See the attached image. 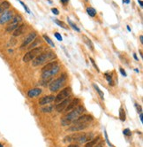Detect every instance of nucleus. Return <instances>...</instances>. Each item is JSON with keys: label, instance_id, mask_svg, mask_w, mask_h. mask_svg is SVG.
Segmentation results:
<instances>
[{"label": "nucleus", "instance_id": "nucleus-1", "mask_svg": "<svg viewBox=\"0 0 143 147\" xmlns=\"http://www.w3.org/2000/svg\"><path fill=\"white\" fill-rule=\"evenodd\" d=\"M85 112V108L82 105H79V106L75 107L73 110L70 111V113H68L65 115V118H63L61 120V124L63 126H69L71 123H73V121L74 120H76L80 115H81Z\"/></svg>", "mask_w": 143, "mask_h": 147}, {"label": "nucleus", "instance_id": "nucleus-2", "mask_svg": "<svg viewBox=\"0 0 143 147\" xmlns=\"http://www.w3.org/2000/svg\"><path fill=\"white\" fill-rule=\"evenodd\" d=\"M55 58H57V55L53 51H51V50H49V51H46V52L40 53L36 58L33 59L32 66L34 67H40L42 65L45 64L47 62H50V61L53 60Z\"/></svg>", "mask_w": 143, "mask_h": 147}, {"label": "nucleus", "instance_id": "nucleus-3", "mask_svg": "<svg viewBox=\"0 0 143 147\" xmlns=\"http://www.w3.org/2000/svg\"><path fill=\"white\" fill-rule=\"evenodd\" d=\"M67 78H68V76H67L66 73H63L59 77H57V78L55 79V80L51 81V83H50V86H49L50 91H51V92H56V91H59V90L65 84Z\"/></svg>", "mask_w": 143, "mask_h": 147}, {"label": "nucleus", "instance_id": "nucleus-4", "mask_svg": "<svg viewBox=\"0 0 143 147\" xmlns=\"http://www.w3.org/2000/svg\"><path fill=\"white\" fill-rule=\"evenodd\" d=\"M42 47H36V48H34L32 50H30L23 56L22 58L23 62H29V61L33 60L34 58H35L40 54V52H42Z\"/></svg>", "mask_w": 143, "mask_h": 147}, {"label": "nucleus", "instance_id": "nucleus-5", "mask_svg": "<svg viewBox=\"0 0 143 147\" xmlns=\"http://www.w3.org/2000/svg\"><path fill=\"white\" fill-rule=\"evenodd\" d=\"M71 94H72V89H71V87H69V86L65 87V88H64L63 90H61V91H59L58 94L55 97L54 102L58 104V103H60L61 101H63L64 99L70 97Z\"/></svg>", "mask_w": 143, "mask_h": 147}, {"label": "nucleus", "instance_id": "nucleus-6", "mask_svg": "<svg viewBox=\"0 0 143 147\" xmlns=\"http://www.w3.org/2000/svg\"><path fill=\"white\" fill-rule=\"evenodd\" d=\"M59 71H60V65L57 64L56 66L51 67V69H49V70L44 71V72L42 73V80H47V79L52 78V77L54 76V75H56Z\"/></svg>", "mask_w": 143, "mask_h": 147}, {"label": "nucleus", "instance_id": "nucleus-7", "mask_svg": "<svg viewBox=\"0 0 143 147\" xmlns=\"http://www.w3.org/2000/svg\"><path fill=\"white\" fill-rule=\"evenodd\" d=\"M36 37H37V33L35 32V31H33V32L29 33V34L25 37V39L23 40L22 44H21L20 48L21 49V50H22V49H25L26 47H28V45H30L31 43L36 38Z\"/></svg>", "mask_w": 143, "mask_h": 147}, {"label": "nucleus", "instance_id": "nucleus-8", "mask_svg": "<svg viewBox=\"0 0 143 147\" xmlns=\"http://www.w3.org/2000/svg\"><path fill=\"white\" fill-rule=\"evenodd\" d=\"M13 15V11L12 10H7L3 12V13H1L0 14V25H4L5 23L9 22V21H11Z\"/></svg>", "mask_w": 143, "mask_h": 147}, {"label": "nucleus", "instance_id": "nucleus-9", "mask_svg": "<svg viewBox=\"0 0 143 147\" xmlns=\"http://www.w3.org/2000/svg\"><path fill=\"white\" fill-rule=\"evenodd\" d=\"M94 121V118H93L92 115L90 114H81L77 118L76 120L73 121V124H76V123H89L91 121Z\"/></svg>", "mask_w": 143, "mask_h": 147}, {"label": "nucleus", "instance_id": "nucleus-10", "mask_svg": "<svg viewBox=\"0 0 143 147\" xmlns=\"http://www.w3.org/2000/svg\"><path fill=\"white\" fill-rule=\"evenodd\" d=\"M87 127H88L87 123H76V124H73L72 126H70V127H68L67 131H70V132H78V131L84 130Z\"/></svg>", "mask_w": 143, "mask_h": 147}, {"label": "nucleus", "instance_id": "nucleus-11", "mask_svg": "<svg viewBox=\"0 0 143 147\" xmlns=\"http://www.w3.org/2000/svg\"><path fill=\"white\" fill-rule=\"evenodd\" d=\"M71 98H67L64 99L63 101H61L60 103H58L57 105L55 106V109H56L57 112H58V113H62V112L65 111V109L66 108V106L68 105V104L71 102Z\"/></svg>", "mask_w": 143, "mask_h": 147}, {"label": "nucleus", "instance_id": "nucleus-12", "mask_svg": "<svg viewBox=\"0 0 143 147\" xmlns=\"http://www.w3.org/2000/svg\"><path fill=\"white\" fill-rule=\"evenodd\" d=\"M55 101V96L54 95H47V96H44L40 98L39 100V105L43 106V105H46L51 104V103L54 102Z\"/></svg>", "mask_w": 143, "mask_h": 147}, {"label": "nucleus", "instance_id": "nucleus-13", "mask_svg": "<svg viewBox=\"0 0 143 147\" xmlns=\"http://www.w3.org/2000/svg\"><path fill=\"white\" fill-rule=\"evenodd\" d=\"M27 30V26L26 24H20V26L15 29V30L12 32V36L14 37H16V36H20L25 33Z\"/></svg>", "mask_w": 143, "mask_h": 147}, {"label": "nucleus", "instance_id": "nucleus-14", "mask_svg": "<svg viewBox=\"0 0 143 147\" xmlns=\"http://www.w3.org/2000/svg\"><path fill=\"white\" fill-rule=\"evenodd\" d=\"M80 101L81 100L79 98H74V99H73V100H71V102L68 104V105L66 106V108L65 109L64 112H70V111H72V110H73L75 107L78 106Z\"/></svg>", "mask_w": 143, "mask_h": 147}, {"label": "nucleus", "instance_id": "nucleus-15", "mask_svg": "<svg viewBox=\"0 0 143 147\" xmlns=\"http://www.w3.org/2000/svg\"><path fill=\"white\" fill-rule=\"evenodd\" d=\"M42 91L41 88H34V89H31L28 91V96L29 98H35L42 94Z\"/></svg>", "mask_w": 143, "mask_h": 147}, {"label": "nucleus", "instance_id": "nucleus-16", "mask_svg": "<svg viewBox=\"0 0 143 147\" xmlns=\"http://www.w3.org/2000/svg\"><path fill=\"white\" fill-rule=\"evenodd\" d=\"M19 26H20V23L18 22H10L8 24V26L6 27L5 31L7 33H12Z\"/></svg>", "mask_w": 143, "mask_h": 147}, {"label": "nucleus", "instance_id": "nucleus-17", "mask_svg": "<svg viewBox=\"0 0 143 147\" xmlns=\"http://www.w3.org/2000/svg\"><path fill=\"white\" fill-rule=\"evenodd\" d=\"M10 7H11V4L8 1H6V0L3 1L2 3H0V14L3 13L4 12H5V11H7Z\"/></svg>", "mask_w": 143, "mask_h": 147}, {"label": "nucleus", "instance_id": "nucleus-18", "mask_svg": "<svg viewBox=\"0 0 143 147\" xmlns=\"http://www.w3.org/2000/svg\"><path fill=\"white\" fill-rule=\"evenodd\" d=\"M41 43H42V40H41L39 37H36V38L34 39V40L31 43L30 45H29V46H28V49L30 50L34 48H36V47H38V45H40Z\"/></svg>", "mask_w": 143, "mask_h": 147}, {"label": "nucleus", "instance_id": "nucleus-19", "mask_svg": "<svg viewBox=\"0 0 143 147\" xmlns=\"http://www.w3.org/2000/svg\"><path fill=\"white\" fill-rule=\"evenodd\" d=\"M82 39H83V41H84L85 44L87 45V47H88L91 50H94V44H93L92 41H91L87 36H85V35H83L82 36Z\"/></svg>", "mask_w": 143, "mask_h": 147}, {"label": "nucleus", "instance_id": "nucleus-20", "mask_svg": "<svg viewBox=\"0 0 143 147\" xmlns=\"http://www.w3.org/2000/svg\"><path fill=\"white\" fill-rule=\"evenodd\" d=\"M57 64H58V62H57V60H55V61H51V62L47 63V64L45 65L44 67H43L42 68V72H44V71L49 70V69H51V67H53L54 66H56Z\"/></svg>", "mask_w": 143, "mask_h": 147}, {"label": "nucleus", "instance_id": "nucleus-21", "mask_svg": "<svg viewBox=\"0 0 143 147\" xmlns=\"http://www.w3.org/2000/svg\"><path fill=\"white\" fill-rule=\"evenodd\" d=\"M99 140H100V136H98L96 138H94V139H92V140H90V141L87 142L84 147H94L97 143H98Z\"/></svg>", "mask_w": 143, "mask_h": 147}, {"label": "nucleus", "instance_id": "nucleus-22", "mask_svg": "<svg viewBox=\"0 0 143 147\" xmlns=\"http://www.w3.org/2000/svg\"><path fill=\"white\" fill-rule=\"evenodd\" d=\"M10 22L21 23V22H22V17L20 16V14H16V15H13V17H12V19L11 20Z\"/></svg>", "mask_w": 143, "mask_h": 147}, {"label": "nucleus", "instance_id": "nucleus-23", "mask_svg": "<svg viewBox=\"0 0 143 147\" xmlns=\"http://www.w3.org/2000/svg\"><path fill=\"white\" fill-rule=\"evenodd\" d=\"M67 21H68V24H69V26L71 27V28H73V29H74L75 31H77V32H81V29L77 27V25L76 24H74V23L71 20V19H69V18H67Z\"/></svg>", "mask_w": 143, "mask_h": 147}, {"label": "nucleus", "instance_id": "nucleus-24", "mask_svg": "<svg viewBox=\"0 0 143 147\" xmlns=\"http://www.w3.org/2000/svg\"><path fill=\"white\" fill-rule=\"evenodd\" d=\"M54 21H55V23L57 25V26L61 27L62 28H65V29H69V27L67 26V24H65L64 21H61V20H55Z\"/></svg>", "mask_w": 143, "mask_h": 147}, {"label": "nucleus", "instance_id": "nucleus-25", "mask_svg": "<svg viewBox=\"0 0 143 147\" xmlns=\"http://www.w3.org/2000/svg\"><path fill=\"white\" fill-rule=\"evenodd\" d=\"M87 12L90 17H95L96 15V10L93 7H87Z\"/></svg>", "mask_w": 143, "mask_h": 147}, {"label": "nucleus", "instance_id": "nucleus-26", "mask_svg": "<svg viewBox=\"0 0 143 147\" xmlns=\"http://www.w3.org/2000/svg\"><path fill=\"white\" fill-rule=\"evenodd\" d=\"M54 109H55L54 105H49V106H46V107H42L41 110H42V113H51V112H52Z\"/></svg>", "mask_w": 143, "mask_h": 147}, {"label": "nucleus", "instance_id": "nucleus-27", "mask_svg": "<svg viewBox=\"0 0 143 147\" xmlns=\"http://www.w3.org/2000/svg\"><path fill=\"white\" fill-rule=\"evenodd\" d=\"M119 119L121 120V121H125V119H126V116H125V110H124L123 107H121L120 110H119Z\"/></svg>", "mask_w": 143, "mask_h": 147}, {"label": "nucleus", "instance_id": "nucleus-28", "mask_svg": "<svg viewBox=\"0 0 143 147\" xmlns=\"http://www.w3.org/2000/svg\"><path fill=\"white\" fill-rule=\"evenodd\" d=\"M93 87H94V88H95V91H97V93H98V95H99V96H100V98H101L103 100V99H104V96H103V95H104V94H103V91H102L101 90L99 89V87L97 86V85L95 84V83H94V84H93Z\"/></svg>", "mask_w": 143, "mask_h": 147}, {"label": "nucleus", "instance_id": "nucleus-29", "mask_svg": "<svg viewBox=\"0 0 143 147\" xmlns=\"http://www.w3.org/2000/svg\"><path fill=\"white\" fill-rule=\"evenodd\" d=\"M42 37L44 38V40L47 42V44H49V45H51V47H55V44L52 42V40H51V39L50 38V37H49L47 35H43V36H42Z\"/></svg>", "mask_w": 143, "mask_h": 147}, {"label": "nucleus", "instance_id": "nucleus-30", "mask_svg": "<svg viewBox=\"0 0 143 147\" xmlns=\"http://www.w3.org/2000/svg\"><path fill=\"white\" fill-rule=\"evenodd\" d=\"M16 44H17L16 38H15L14 36L11 37L10 40H9V43H8V45H9V46H14V45H16Z\"/></svg>", "mask_w": 143, "mask_h": 147}, {"label": "nucleus", "instance_id": "nucleus-31", "mask_svg": "<svg viewBox=\"0 0 143 147\" xmlns=\"http://www.w3.org/2000/svg\"><path fill=\"white\" fill-rule=\"evenodd\" d=\"M105 76H106V79H107V81H108V83H109L111 85H113V79H112V77H111V75L106 73V74H105Z\"/></svg>", "mask_w": 143, "mask_h": 147}, {"label": "nucleus", "instance_id": "nucleus-32", "mask_svg": "<svg viewBox=\"0 0 143 147\" xmlns=\"http://www.w3.org/2000/svg\"><path fill=\"white\" fill-rule=\"evenodd\" d=\"M89 59H90V61H91V63L93 64V66H94V67H95V69L97 70V72H100V70H99V68H98V67H97V65L95 64V60L93 59L92 58H89Z\"/></svg>", "mask_w": 143, "mask_h": 147}, {"label": "nucleus", "instance_id": "nucleus-33", "mask_svg": "<svg viewBox=\"0 0 143 147\" xmlns=\"http://www.w3.org/2000/svg\"><path fill=\"white\" fill-rule=\"evenodd\" d=\"M54 36H55V37H56L58 41H62L63 40V38H62V36H61L59 33H57V32H56V33H54Z\"/></svg>", "mask_w": 143, "mask_h": 147}, {"label": "nucleus", "instance_id": "nucleus-34", "mask_svg": "<svg viewBox=\"0 0 143 147\" xmlns=\"http://www.w3.org/2000/svg\"><path fill=\"white\" fill-rule=\"evenodd\" d=\"M124 134H125V136H127V137H130V136L132 135V132L129 129H124Z\"/></svg>", "mask_w": 143, "mask_h": 147}, {"label": "nucleus", "instance_id": "nucleus-35", "mask_svg": "<svg viewBox=\"0 0 143 147\" xmlns=\"http://www.w3.org/2000/svg\"><path fill=\"white\" fill-rule=\"evenodd\" d=\"M20 4H21V5H23V7H24V8H25V10L27 11V12H28V13H30V11H29V9H28V6H27L26 4H25L23 2H21V1H20Z\"/></svg>", "mask_w": 143, "mask_h": 147}, {"label": "nucleus", "instance_id": "nucleus-36", "mask_svg": "<svg viewBox=\"0 0 143 147\" xmlns=\"http://www.w3.org/2000/svg\"><path fill=\"white\" fill-rule=\"evenodd\" d=\"M51 12H52V13L55 14V15H58L59 14V11L57 8H52L51 9Z\"/></svg>", "mask_w": 143, "mask_h": 147}, {"label": "nucleus", "instance_id": "nucleus-37", "mask_svg": "<svg viewBox=\"0 0 143 147\" xmlns=\"http://www.w3.org/2000/svg\"><path fill=\"white\" fill-rule=\"evenodd\" d=\"M135 106H136V108H137V111L139 112L140 113H141L142 110H141V105H139L138 104H135Z\"/></svg>", "mask_w": 143, "mask_h": 147}, {"label": "nucleus", "instance_id": "nucleus-38", "mask_svg": "<svg viewBox=\"0 0 143 147\" xmlns=\"http://www.w3.org/2000/svg\"><path fill=\"white\" fill-rule=\"evenodd\" d=\"M68 147H80L78 143H73V144H70L68 145Z\"/></svg>", "mask_w": 143, "mask_h": 147}, {"label": "nucleus", "instance_id": "nucleus-39", "mask_svg": "<svg viewBox=\"0 0 143 147\" xmlns=\"http://www.w3.org/2000/svg\"><path fill=\"white\" fill-rule=\"evenodd\" d=\"M119 71H120V73H121V74H122V75H124V76H126V73H125V71L124 70V69L122 68V67H121V68L119 69Z\"/></svg>", "mask_w": 143, "mask_h": 147}, {"label": "nucleus", "instance_id": "nucleus-40", "mask_svg": "<svg viewBox=\"0 0 143 147\" xmlns=\"http://www.w3.org/2000/svg\"><path fill=\"white\" fill-rule=\"evenodd\" d=\"M94 147H103V142H100V143H97L96 145H95Z\"/></svg>", "mask_w": 143, "mask_h": 147}, {"label": "nucleus", "instance_id": "nucleus-41", "mask_svg": "<svg viewBox=\"0 0 143 147\" xmlns=\"http://www.w3.org/2000/svg\"><path fill=\"white\" fill-rule=\"evenodd\" d=\"M69 2V0H61V3H62L64 5H65V4H67Z\"/></svg>", "mask_w": 143, "mask_h": 147}, {"label": "nucleus", "instance_id": "nucleus-42", "mask_svg": "<svg viewBox=\"0 0 143 147\" xmlns=\"http://www.w3.org/2000/svg\"><path fill=\"white\" fill-rule=\"evenodd\" d=\"M138 3H139V4H140V5H141V8H142V7H143L142 1H141V0H138Z\"/></svg>", "mask_w": 143, "mask_h": 147}, {"label": "nucleus", "instance_id": "nucleus-43", "mask_svg": "<svg viewBox=\"0 0 143 147\" xmlns=\"http://www.w3.org/2000/svg\"><path fill=\"white\" fill-rule=\"evenodd\" d=\"M140 41H141V44L143 43V36H142V35H141V36H140Z\"/></svg>", "mask_w": 143, "mask_h": 147}, {"label": "nucleus", "instance_id": "nucleus-44", "mask_svg": "<svg viewBox=\"0 0 143 147\" xmlns=\"http://www.w3.org/2000/svg\"><path fill=\"white\" fill-rule=\"evenodd\" d=\"M133 58H134V59L135 60H139V58H137V56H136V54H135V53H133Z\"/></svg>", "mask_w": 143, "mask_h": 147}, {"label": "nucleus", "instance_id": "nucleus-45", "mask_svg": "<svg viewBox=\"0 0 143 147\" xmlns=\"http://www.w3.org/2000/svg\"><path fill=\"white\" fill-rule=\"evenodd\" d=\"M140 119H141V122H142V113H140Z\"/></svg>", "mask_w": 143, "mask_h": 147}, {"label": "nucleus", "instance_id": "nucleus-46", "mask_svg": "<svg viewBox=\"0 0 143 147\" xmlns=\"http://www.w3.org/2000/svg\"><path fill=\"white\" fill-rule=\"evenodd\" d=\"M124 3H125V4H129L130 0H125V1H124Z\"/></svg>", "mask_w": 143, "mask_h": 147}, {"label": "nucleus", "instance_id": "nucleus-47", "mask_svg": "<svg viewBox=\"0 0 143 147\" xmlns=\"http://www.w3.org/2000/svg\"><path fill=\"white\" fill-rule=\"evenodd\" d=\"M127 29H128V30H129V31H131V28H130V27H129V26H127Z\"/></svg>", "mask_w": 143, "mask_h": 147}, {"label": "nucleus", "instance_id": "nucleus-48", "mask_svg": "<svg viewBox=\"0 0 143 147\" xmlns=\"http://www.w3.org/2000/svg\"><path fill=\"white\" fill-rule=\"evenodd\" d=\"M0 147H4V146H3V145H2V144H0Z\"/></svg>", "mask_w": 143, "mask_h": 147}]
</instances>
